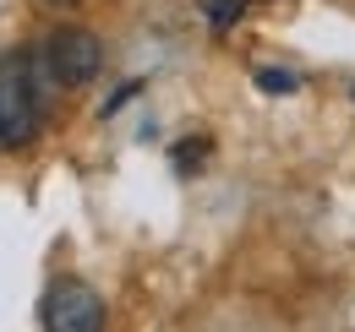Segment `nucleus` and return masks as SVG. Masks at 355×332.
Returning a JSON list of instances; mask_svg holds the SVG:
<instances>
[{
	"instance_id": "39448f33",
	"label": "nucleus",
	"mask_w": 355,
	"mask_h": 332,
	"mask_svg": "<svg viewBox=\"0 0 355 332\" xmlns=\"http://www.w3.org/2000/svg\"><path fill=\"white\" fill-rule=\"evenodd\" d=\"M197 11H202V22H208L214 33H230V28L246 17V0H197Z\"/></svg>"
},
{
	"instance_id": "6e6552de",
	"label": "nucleus",
	"mask_w": 355,
	"mask_h": 332,
	"mask_svg": "<svg viewBox=\"0 0 355 332\" xmlns=\"http://www.w3.org/2000/svg\"><path fill=\"white\" fill-rule=\"evenodd\" d=\"M44 6H55V11H71V6H83V0H44Z\"/></svg>"
},
{
	"instance_id": "7ed1b4c3",
	"label": "nucleus",
	"mask_w": 355,
	"mask_h": 332,
	"mask_svg": "<svg viewBox=\"0 0 355 332\" xmlns=\"http://www.w3.org/2000/svg\"><path fill=\"white\" fill-rule=\"evenodd\" d=\"M39 316H44V332H104V322H110L104 299L83 278H55L44 289Z\"/></svg>"
},
{
	"instance_id": "20e7f679",
	"label": "nucleus",
	"mask_w": 355,
	"mask_h": 332,
	"mask_svg": "<svg viewBox=\"0 0 355 332\" xmlns=\"http://www.w3.org/2000/svg\"><path fill=\"white\" fill-rule=\"evenodd\" d=\"M252 82L268 98H290V93H301V71H290V66H252Z\"/></svg>"
},
{
	"instance_id": "f03ea898",
	"label": "nucleus",
	"mask_w": 355,
	"mask_h": 332,
	"mask_svg": "<svg viewBox=\"0 0 355 332\" xmlns=\"http://www.w3.org/2000/svg\"><path fill=\"white\" fill-rule=\"evenodd\" d=\"M39 55H44L55 87H88L93 77L104 71V44H98V33H88V28H55V33L39 44Z\"/></svg>"
},
{
	"instance_id": "1a4fd4ad",
	"label": "nucleus",
	"mask_w": 355,
	"mask_h": 332,
	"mask_svg": "<svg viewBox=\"0 0 355 332\" xmlns=\"http://www.w3.org/2000/svg\"><path fill=\"white\" fill-rule=\"evenodd\" d=\"M350 98H355V87H350Z\"/></svg>"
},
{
	"instance_id": "f257e3e1",
	"label": "nucleus",
	"mask_w": 355,
	"mask_h": 332,
	"mask_svg": "<svg viewBox=\"0 0 355 332\" xmlns=\"http://www.w3.org/2000/svg\"><path fill=\"white\" fill-rule=\"evenodd\" d=\"M49 87L55 77H49L39 44L0 55V153H22L39 142L49 115Z\"/></svg>"
},
{
	"instance_id": "0eeeda50",
	"label": "nucleus",
	"mask_w": 355,
	"mask_h": 332,
	"mask_svg": "<svg viewBox=\"0 0 355 332\" xmlns=\"http://www.w3.org/2000/svg\"><path fill=\"white\" fill-rule=\"evenodd\" d=\"M137 87H142V82H126V87H121V93H110V104H104V115H115V109H121V104H126V98H132Z\"/></svg>"
},
{
	"instance_id": "423d86ee",
	"label": "nucleus",
	"mask_w": 355,
	"mask_h": 332,
	"mask_svg": "<svg viewBox=\"0 0 355 332\" xmlns=\"http://www.w3.org/2000/svg\"><path fill=\"white\" fill-rule=\"evenodd\" d=\"M208 147H214L208 136H191V142H175V147H170V158H175V174H197V169H202V158H208Z\"/></svg>"
}]
</instances>
